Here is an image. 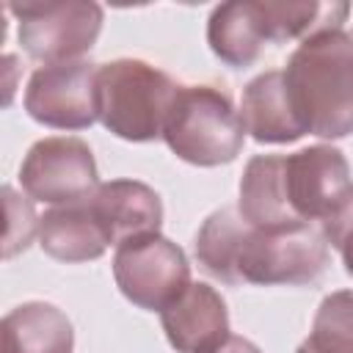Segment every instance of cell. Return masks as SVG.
Segmentation results:
<instances>
[{
	"mask_svg": "<svg viewBox=\"0 0 353 353\" xmlns=\"http://www.w3.org/2000/svg\"><path fill=\"white\" fill-rule=\"evenodd\" d=\"M303 132L336 141L353 132V30H317L290 52L281 69Z\"/></svg>",
	"mask_w": 353,
	"mask_h": 353,
	"instance_id": "6da1fadb",
	"label": "cell"
},
{
	"mask_svg": "<svg viewBox=\"0 0 353 353\" xmlns=\"http://www.w3.org/2000/svg\"><path fill=\"white\" fill-rule=\"evenodd\" d=\"M176 91L179 85L163 69L138 58H116L97 69V116L121 141H157Z\"/></svg>",
	"mask_w": 353,
	"mask_h": 353,
	"instance_id": "7a4b0ae2",
	"label": "cell"
},
{
	"mask_svg": "<svg viewBox=\"0 0 353 353\" xmlns=\"http://www.w3.org/2000/svg\"><path fill=\"white\" fill-rule=\"evenodd\" d=\"M163 141L179 160L215 168L243 152L245 130L229 94L212 85H179L165 116Z\"/></svg>",
	"mask_w": 353,
	"mask_h": 353,
	"instance_id": "3957f363",
	"label": "cell"
},
{
	"mask_svg": "<svg viewBox=\"0 0 353 353\" xmlns=\"http://www.w3.org/2000/svg\"><path fill=\"white\" fill-rule=\"evenodd\" d=\"M17 19L19 47L39 63H69L97 44L105 11L91 0H44V3H8Z\"/></svg>",
	"mask_w": 353,
	"mask_h": 353,
	"instance_id": "277c9868",
	"label": "cell"
},
{
	"mask_svg": "<svg viewBox=\"0 0 353 353\" xmlns=\"http://www.w3.org/2000/svg\"><path fill=\"white\" fill-rule=\"evenodd\" d=\"M328 243L320 226H303L292 232H259L248 229L237 256V284L256 287H301L312 284L328 268Z\"/></svg>",
	"mask_w": 353,
	"mask_h": 353,
	"instance_id": "5b68a950",
	"label": "cell"
},
{
	"mask_svg": "<svg viewBox=\"0 0 353 353\" xmlns=\"http://www.w3.org/2000/svg\"><path fill=\"white\" fill-rule=\"evenodd\" d=\"M113 281L138 309L163 312L190 284V265L185 251L157 232L116 245Z\"/></svg>",
	"mask_w": 353,
	"mask_h": 353,
	"instance_id": "8992f818",
	"label": "cell"
},
{
	"mask_svg": "<svg viewBox=\"0 0 353 353\" xmlns=\"http://www.w3.org/2000/svg\"><path fill=\"white\" fill-rule=\"evenodd\" d=\"M19 185L28 199L50 207L85 201L99 188L94 152L74 135L41 138L28 149L19 165Z\"/></svg>",
	"mask_w": 353,
	"mask_h": 353,
	"instance_id": "52a82bcc",
	"label": "cell"
},
{
	"mask_svg": "<svg viewBox=\"0 0 353 353\" xmlns=\"http://www.w3.org/2000/svg\"><path fill=\"white\" fill-rule=\"evenodd\" d=\"M97 69L91 61L39 66L25 85V113L52 130H88L99 121Z\"/></svg>",
	"mask_w": 353,
	"mask_h": 353,
	"instance_id": "ba28073f",
	"label": "cell"
},
{
	"mask_svg": "<svg viewBox=\"0 0 353 353\" xmlns=\"http://www.w3.org/2000/svg\"><path fill=\"white\" fill-rule=\"evenodd\" d=\"M284 185L290 207L303 223H323L336 201L353 188L345 154L328 143L284 154Z\"/></svg>",
	"mask_w": 353,
	"mask_h": 353,
	"instance_id": "9c48e42d",
	"label": "cell"
},
{
	"mask_svg": "<svg viewBox=\"0 0 353 353\" xmlns=\"http://www.w3.org/2000/svg\"><path fill=\"white\" fill-rule=\"evenodd\" d=\"M88 207L110 245L157 234L163 226V199L154 188L138 179L99 182L88 199Z\"/></svg>",
	"mask_w": 353,
	"mask_h": 353,
	"instance_id": "30bf717a",
	"label": "cell"
},
{
	"mask_svg": "<svg viewBox=\"0 0 353 353\" xmlns=\"http://www.w3.org/2000/svg\"><path fill=\"white\" fill-rule=\"evenodd\" d=\"M160 325L176 353H204L232 334L226 301L204 281H190L185 292L160 312Z\"/></svg>",
	"mask_w": 353,
	"mask_h": 353,
	"instance_id": "8fae6325",
	"label": "cell"
},
{
	"mask_svg": "<svg viewBox=\"0 0 353 353\" xmlns=\"http://www.w3.org/2000/svg\"><path fill=\"white\" fill-rule=\"evenodd\" d=\"M237 212L259 232H292L303 223L287 199L284 185V154H254L240 176Z\"/></svg>",
	"mask_w": 353,
	"mask_h": 353,
	"instance_id": "7c38bea8",
	"label": "cell"
},
{
	"mask_svg": "<svg viewBox=\"0 0 353 353\" xmlns=\"http://www.w3.org/2000/svg\"><path fill=\"white\" fill-rule=\"evenodd\" d=\"M240 121L256 143H292L306 135L290 105L281 69H268L245 83Z\"/></svg>",
	"mask_w": 353,
	"mask_h": 353,
	"instance_id": "4fadbf2b",
	"label": "cell"
},
{
	"mask_svg": "<svg viewBox=\"0 0 353 353\" xmlns=\"http://www.w3.org/2000/svg\"><path fill=\"white\" fill-rule=\"evenodd\" d=\"M74 328L63 309L47 301H28L3 314L0 353H72Z\"/></svg>",
	"mask_w": 353,
	"mask_h": 353,
	"instance_id": "5bb4252c",
	"label": "cell"
},
{
	"mask_svg": "<svg viewBox=\"0 0 353 353\" xmlns=\"http://www.w3.org/2000/svg\"><path fill=\"white\" fill-rule=\"evenodd\" d=\"M36 240L41 251L58 262H94L110 245L88 207V199L77 204L50 207L39 218Z\"/></svg>",
	"mask_w": 353,
	"mask_h": 353,
	"instance_id": "9a60e30c",
	"label": "cell"
},
{
	"mask_svg": "<svg viewBox=\"0 0 353 353\" xmlns=\"http://www.w3.org/2000/svg\"><path fill=\"white\" fill-rule=\"evenodd\" d=\"M207 44L232 69L251 66L268 44L256 3H221L207 19Z\"/></svg>",
	"mask_w": 353,
	"mask_h": 353,
	"instance_id": "2e32d148",
	"label": "cell"
},
{
	"mask_svg": "<svg viewBox=\"0 0 353 353\" xmlns=\"http://www.w3.org/2000/svg\"><path fill=\"white\" fill-rule=\"evenodd\" d=\"M251 223L237 212V207H218L212 210L193 240L196 259L204 273L223 284H237V256L243 248V240L248 234Z\"/></svg>",
	"mask_w": 353,
	"mask_h": 353,
	"instance_id": "e0dca14e",
	"label": "cell"
},
{
	"mask_svg": "<svg viewBox=\"0 0 353 353\" xmlns=\"http://www.w3.org/2000/svg\"><path fill=\"white\" fill-rule=\"evenodd\" d=\"M314 353H353V290L325 295L303 339Z\"/></svg>",
	"mask_w": 353,
	"mask_h": 353,
	"instance_id": "ac0fdd59",
	"label": "cell"
},
{
	"mask_svg": "<svg viewBox=\"0 0 353 353\" xmlns=\"http://www.w3.org/2000/svg\"><path fill=\"white\" fill-rule=\"evenodd\" d=\"M3 204H6V237H3V256L11 259L19 251H25L33 237H39V215L33 212V204L19 196L11 185L3 188Z\"/></svg>",
	"mask_w": 353,
	"mask_h": 353,
	"instance_id": "d6986e66",
	"label": "cell"
},
{
	"mask_svg": "<svg viewBox=\"0 0 353 353\" xmlns=\"http://www.w3.org/2000/svg\"><path fill=\"white\" fill-rule=\"evenodd\" d=\"M328 248L339 251L347 276H353V188L336 201V207L320 223Z\"/></svg>",
	"mask_w": 353,
	"mask_h": 353,
	"instance_id": "ffe728a7",
	"label": "cell"
},
{
	"mask_svg": "<svg viewBox=\"0 0 353 353\" xmlns=\"http://www.w3.org/2000/svg\"><path fill=\"white\" fill-rule=\"evenodd\" d=\"M204 353H262L251 339L240 336V334H226L221 342H215L212 347H207Z\"/></svg>",
	"mask_w": 353,
	"mask_h": 353,
	"instance_id": "44dd1931",
	"label": "cell"
},
{
	"mask_svg": "<svg viewBox=\"0 0 353 353\" xmlns=\"http://www.w3.org/2000/svg\"><path fill=\"white\" fill-rule=\"evenodd\" d=\"M295 353H314V350H312V347H309V345H306V342H301V345H298V350H295Z\"/></svg>",
	"mask_w": 353,
	"mask_h": 353,
	"instance_id": "7402d4cb",
	"label": "cell"
}]
</instances>
